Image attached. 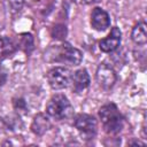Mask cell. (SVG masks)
I'll use <instances>...</instances> for the list:
<instances>
[{"label": "cell", "mask_w": 147, "mask_h": 147, "mask_svg": "<svg viewBox=\"0 0 147 147\" xmlns=\"http://www.w3.org/2000/svg\"><path fill=\"white\" fill-rule=\"evenodd\" d=\"M99 116L103 129L109 134H116L123 129V116L117 109L116 105L107 103L102 106L99 110Z\"/></svg>", "instance_id": "cell-1"}, {"label": "cell", "mask_w": 147, "mask_h": 147, "mask_svg": "<svg viewBox=\"0 0 147 147\" xmlns=\"http://www.w3.org/2000/svg\"><path fill=\"white\" fill-rule=\"evenodd\" d=\"M46 57L48 61L61 62L69 65H78L82 62L83 55L79 49L70 46L69 44H63L51 48L47 52Z\"/></svg>", "instance_id": "cell-2"}, {"label": "cell", "mask_w": 147, "mask_h": 147, "mask_svg": "<svg viewBox=\"0 0 147 147\" xmlns=\"http://www.w3.org/2000/svg\"><path fill=\"white\" fill-rule=\"evenodd\" d=\"M46 113L54 117L55 119H64L72 115L74 108L68 100V98L63 94H55L53 95L46 105Z\"/></svg>", "instance_id": "cell-3"}, {"label": "cell", "mask_w": 147, "mask_h": 147, "mask_svg": "<svg viewBox=\"0 0 147 147\" xmlns=\"http://www.w3.org/2000/svg\"><path fill=\"white\" fill-rule=\"evenodd\" d=\"M47 80L52 88L62 90L71 82V72L64 67H55L47 72Z\"/></svg>", "instance_id": "cell-4"}, {"label": "cell", "mask_w": 147, "mask_h": 147, "mask_svg": "<svg viewBox=\"0 0 147 147\" xmlns=\"http://www.w3.org/2000/svg\"><path fill=\"white\" fill-rule=\"evenodd\" d=\"M74 124L85 139H92L98 129L96 119L88 114H79L75 117Z\"/></svg>", "instance_id": "cell-5"}, {"label": "cell", "mask_w": 147, "mask_h": 147, "mask_svg": "<svg viewBox=\"0 0 147 147\" xmlns=\"http://www.w3.org/2000/svg\"><path fill=\"white\" fill-rule=\"evenodd\" d=\"M95 76H96V80L99 85L105 90L111 88L115 85L116 79H117L115 70L107 63H101L98 67Z\"/></svg>", "instance_id": "cell-6"}, {"label": "cell", "mask_w": 147, "mask_h": 147, "mask_svg": "<svg viewBox=\"0 0 147 147\" xmlns=\"http://www.w3.org/2000/svg\"><path fill=\"white\" fill-rule=\"evenodd\" d=\"M121 31L117 26H114L109 33V36L105 39H102L100 42H99V47L102 52L105 53H110V52H114L115 49L118 48L119 44H121Z\"/></svg>", "instance_id": "cell-7"}, {"label": "cell", "mask_w": 147, "mask_h": 147, "mask_svg": "<svg viewBox=\"0 0 147 147\" xmlns=\"http://www.w3.org/2000/svg\"><path fill=\"white\" fill-rule=\"evenodd\" d=\"M91 25L98 31H105L110 25V17L108 13L99 7H95L91 14Z\"/></svg>", "instance_id": "cell-8"}, {"label": "cell", "mask_w": 147, "mask_h": 147, "mask_svg": "<svg viewBox=\"0 0 147 147\" xmlns=\"http://www.w3.org/2000/svg\"><path fill=\"white\" fill-rule=\"evenodd\" d=\"M72 90L76 93H80L84 90H86L90 85V76L86 71V69H79L74 75H71V82Z\"/></svg>", "instance_id": "cell-9"}, {"label": "cell", "mask_w": 147, "mask_h": 147, "mask_svg": "<svg viewBox=\"0 0 147 147\" xmlns=\"http://www.w3.org/2000/svg\"><path fill=\"white\" fill-rule=\"evenodd\" d=\"M49 127H51V122H49V118L45 114L39 113L34 116L32 124H31V130L34 134L42 136L45 132L49 130Z\"/></svg>", "instance_id": "cell-10"}, {"label": "cell", "mask_w": 147, "mask_h": 147, "mask_svg": "<svg viewBox=\"0 0 147 147\" xmlns=\"http://www.w3.org/2000/svg\"><path fill=\"white\" fill-rule=\"evenodd\" d=\"M132 40L138 45H145L147 42V25L145 22H139L134 25L131 33Z\"/></svg>", "instance_id": "cell-11"}, {"label": "cell", "mask_w": 147, "mask_h": 147, "mask_svg": "<svg viewBox=\"0 0 147 147\" xmlns=\"http://www.w3.org/2000/svg\"><path fill=\"white\" fill-rule=\"evenodd\" d=\"M16 51V47L14 42L7 38V37H1L0 38V59H5L14 54Z\"/></svg>", "instance_id": "cell-12"}, {"label": "cell", "mask_w": 147, "mask_h": 147, "mask_svg": "<svg viewBox=\"0 0 147 147\" xmlns=\"http://www.w3.org/2000/svg\"><path fill=\"white\" fill-rule=\"evenodd\" d=\"M20 45L24 49V52H26L29 54L33 49V38H32V36L30 33H23V34H21Z\"/></svg>", "instance_id": "cell-13"}, {"label": "cell", "mask_w": 147, "mask_h": 147, "mask_svg": "<svg viewBox=\"0 0 147 147\" xmlns=\"http://www.w3.org/2000/svg\"><path fill=\"white\" fill-rule=\"evenodd\" d=\"M52 36L55 39H64L67 36V28L64 25H55L52 30Z\"/></svg>", "instance_id": "cell-14"}, {"label": "cell", "mask_w": 147, "mask_h": 147, "mask_svg": "<svg viewBox=\"0 0 147 147\" xmlns=\"http://www.w3.org/2000/svg\"><path fill=\"white\" fill-rule=\"evenodd\" d=\"M8 6L11 14H17L24 6V0H8Z\"/></svg>", "instance_id": "cell-15"}, {"label": "cell", "mask_w": 147, "mask_h": 147, "mask_svg": "<svg viewBox=\"0 0 147 147\" xmlns=\"http://www.w3.org/2000/svg\"><path fill=\"white\" fill-rule=\"evenodd\" d=\"M14 108L16 111H22V113H26V103L23 99H14Z\"/></svg>", "instance_id": "cell-16"}, {"label": "cell", "mask_w": 147, "mask_h": 147, "mask_svg": "<svg viewBox=\"0 0 147 147\" xmlns=\"http://www.w3.org/2000/svg\"><path fill=\"white\" fill-rule=\"evenodd\" d=\"M7 78H8V72L6 68L0 64V85H3L7 82Z\"/></svg>", "instance_id": "cell-17"}, {"label": "cell", "mask_w": 147, "mask_h": 147, "mask_svg": "<svg viewBox=\"0 0 147 147\" xmlns=\"http://www.w3.org/2000/svg\"><path fill=\"white\" fill-rule=\"evenodd\" d=\"M84 2H86V3H93V2H96V1H99V0H83Z\"/></svg>", "instance_id": "cell-18"}]
</instances>
